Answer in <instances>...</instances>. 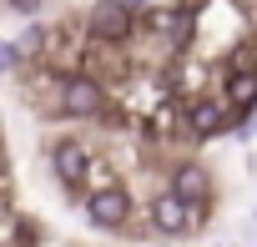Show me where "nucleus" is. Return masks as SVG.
Segmentation results:
<instances>
[{
    "label": "nucleus",
    "mask_w": 257,
    "mask_h": 247,
    "mask_svg": "<svg viewBox=\"0 0 257 247\" xmlns=\"http://www.w3.org/2000/svg\"><path fill=\"white\" fill-rule=\"evenodd\" d=\"M106 111V86L86 71H66L61 76V96H56V116H76V121H96Z\"/></svg>",
    "instance_id": "obj_1"
},
{
    "label": "nucleus",
    "mask_w": 257,
    "mask_h": 247,
    "mask_svg": "<svg viewBox=\"0 0 257 247\" xmlns=\"http://www.w3.org/2000/svg\"><path fill=\"white\" fill-rule=\"evenodd\" d=\"M137 31V0H96L86 11V36L96 46H121Z\"/></svg>",
    "instance_id": "obj_2"
},
{
    "label": "nucleus",
    "mask_w": 257,
    "mask_h": 247,
    "mask_svg": "<svg viewBox=\"0 0 257 247\" xmlns=\"http://www.w3.org/2000/svg\"><path fill=\"white\" fill-rule=\"evenodd\" d=\"M86 217L96 227H106V232L126 227V222H132V192H126V187H96L86 197Z\"/></svg>",
    "instance_id": "obj_3"
},
{
    "label": "nucleus",
    "mask_w": 257,
    "mask_h": 247,
    "mask_svg": "<svg viewBox=\"0 0 257 247\" xmlns=\"http://www.w3.org/2000/svg\"><path fill=\"white\" fill-rule=\"evenodd\" d=\"M51 172H56V182H61V187L81 192V182H86V172H91V157H86V147H81L76 137L56 142V147H51Z\"/></svg>",
    "instance_id": "obj_4"
},
{
    "label": "nucleus",
    "mask_w": 257,
    "mask_h": 247,
    "mask_svg": "<svg viewBox=\"0 0 257 247\" xmlns=\"http://www.w3.org/2000/svg\"><path fill=\"white\" fill-rule=\"evenodd\" d=\"M192 212H197V207H192L187 197H177L172 187L152 197V227H157V232H167V237H187V227H192Z\"/></svg>",
    "instance_id": "obj_5"
},
{
    "label": "nucleus",
    "mask_w": 257,
    "mask_h": 247,
    "mask_svg": "<svg viewBox=\"0 0 257 247\" xmlns=\"http://www.w3.org/2000/svg\"><path fill=\"white\" fill-rule=\"evenodd\" d=\"M227 127H232V106H227V96H222V101H207V96H202V101L187 106V132H192V137L212 142V137H222Z\"/></svg>",
    "instance_id": "obj_6"
},
{
    "label": "nucleus",
    "mask_w": 257,
    "mask_h": 247,
    "mask_svg": "<svg viewBox=\"0 0 257 247\" xmlns=\"http://www.w3.org/2000/svg\"><path fill=\"white\" fill-rule=\"evenodd\" d=\"M167 187H172L177 197H187L192 207H207V197H212V177H207L202 162H177L172 177H167Z\"/></svg>",
    "instance_id": "obj_7"
},
{
    "label": "nucleus",
    "mask_w": 257,
    "mask_h": 247,
    "mask_svg": "<svg viewBox=\"0 0 257 247\" xmlns=\"http://www.w3.org/2000/svg\"><path fill=\"white\" fill-rule=\"evenodd\" d=\"M227 106H232V111H242V116H252V111H257V71H247V66H242V71H232V76H227Z\"/></svg>",
    "instance_id": "obj_8"
},
{
    "label": "nucleus",
    "mask_w": 257,
    "mask_h": 247,
    "mask_svg": "<svg viewBox=\"0 0 257 247\" xmlns=\"http://www.w3.org/2000/svg\"><path fill=\"white\" fill-rule=\"evenodd\" d=\"M6 6L21 11V16H36V11H41V0H6Z\"/></svg>",
    "instance_id": "obj_9"
},
{
    "label": "nucleus",
    "mask_w": 257,
    "mask_h": 247,
    "mask_svg": "<svg viewBox=\"0 0 257 247\" xmlns=\"http://www.w3.org/2000/svg\"><path fill=\"white\" fill-rule=\"evenodd\" d=\"M142 6H157V0H137V11H142Z\"/></svg>",
    "instance_id": "obj_10"
}]
</instances>
